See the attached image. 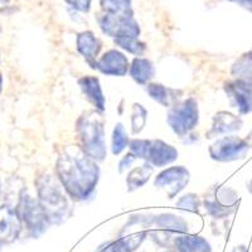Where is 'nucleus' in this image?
<instances>
[{
  "instance_id": "12",
  "label": "nucleus",
  "mask_w": 252,
  "mask_h": 252,
  "mask_svg": "<svg viewBox=\"0 0 252 252\" xmlns=\"http://www.w3.org/2000/svg\"><path fill=\"white\" fill-rule=\"evenodd\" d=\"M129 68L130 64L127 57L118 49H110L106 53H103L101 57H98L96 63V69L106 76L123 77L129 72Z\"/></svg>"
},
{
  "instance_id": "19",
  "label": "nucleus",
  "mask_w": 252,
  "mask_h": 252,
  "mask_svg": "<svg viewBox=\"0 0 252 252\" xmlns=\"http://www.w3.org/2000/svg\"><path fill=\"white\" fill-rule=\"evenodd\" d=\"M175 252H211V245L201 236L182 235L174 238Z\"/></svg>"
},
{
  "instance_id": "18",
  "label": "nucleus",
  "mask_w": 252,
  "mask_h": 252,
  "mask_svg": "<svg viewBox=\"0 0 252 252\" xmlns=\"http://www.w3.org/2000/svg\"><path fill=\"white\" fill-rule=\"evenodd\" d=\"M129 73L135 82L144 86L148 85L155 76V67L148 58L136 57L130 64Z\"/></svg>"
},
{
  "instance_id": "2",
  "label": "nucleus",
  "mask_w": 252,
  "mask_h": 252,
  "mask_svg": "<svg viewBox=\"0 0 252 252\" xmlns=\"http://www.w3.org/2000/svg\"><path fill=\"white\" fill-rule=\"evenodd\" d=\"M38 201L43 207L51 224H60L68 218L71 206L64 187L61 184L57 175L49 173L38 177L37 182Z\"/></svg>"
},
{
  "instance_id": "7",
  "label": "nucleus",
  "mask_w": 252,
  "mask_h": 252,
  "mask_svg": "<svg viewBox=\"0 0 252 252\" xmlns=\"http://www.w3.org/2000/svg\"><path fill=\"white\" fill-rule=\"evenodd\" d=\"M250 145L247 144L246 139L240 136L229 135L218 139L217 141L209 146V157L213 160L220 161V163H229V161L240 160L247 155Z\"/></svg>"
},
{
  "instance_id": "21",
  "label": "nucleus",
  "mask_w": 252,
  "mask_h": 252,
  "mask_svg": "<svg viewBox=\"0 0 252 252\" xmlns=\"http://www.w3.org/2000/svg\"><path fill=\"white\" fill-rule=\"evenodd\" d=\"M153 170H154V166L149 163H145L144 165L134 168L126 178L127 190L134 192L136 189H140L145 183H148V181H149L153 174Z\"/></svg>"
},
{
  "instance_id": "25",
  "label": "nucleus",
  "mask_w": 252,
  "mask_h": 252,
  "mask_svg": "<svg viewBox=\"0 0 252 252\" xmlns=\"http://www.w3.org/2000/svg\"><path fill=\"white\" fill-rule=\"evenodd\" d=\"M114 42L121 49L138 57L143 56L146 51V44L139 40L138 38H119V39H114Z\"/></svg>"
},
{
  "instance_id": "37",
  "label": "nucleus",
  "mask_w": 252,
  "mask_h": 252,
  "mask_svg": "<svg viewBox=\"0 0 252 252\" xmlns=\"http://www.w3.org/2000/svg\"><path fill=\"white\" fill-rule=\"evenodd\" d=\"M0 195H1V187H0Z\"/></svg>"
},
{
  "instance_id": "26",
  "label": "nucleus",
  "mask_w": 252,
  "mask_h": 252,
  "mask_svg": "<svg viewBox=\"0 0 252 252\" xmlns=\"http://www.w3.org/2000/svg\"><path fill=\"white\" fill-rule=\"evenodd\" d=\"M148 236V231L144 229L140 232H135L130 236H125V237L119 238V244H120L123 252H134L135 250H138L139 246L143 244V241Z\"/></svg>"
},
{
  "instance_id": "29",
  "label": "nucleus",
  "mask_w": 252,
  "mask_h": 252,
  "mask_svg": "<svg viewBox=\"0 0 252 252\" xmlns=\"http://www.w3.org/2000/svg\"><path fill=\"white\" fill-rule=\"evenodd\" d=\"M68 5H71L72 8L78 10V12L87 13L91 8L92 0H64Z\"/></svg>"
},
{
  "instance_id": "6",
  "label": "nucleus",
  "mask_w": 252,
  "mask_h": 252,
  "mask_svg": "<svg viewBox=\"0 0 252 252\" xmlns=\"http://www.w3.org/2000/svg\"><path fill=\"white\" fill-rule=\"evenodd\" d=\"M240 198L231 187H216L212 194L206 197L203 204L207 213L215 220H222L235 212Z\"/></svg>"
},
{
  "instance_id": "16",
  "label": "nucleus",
  "mask_w": 252,
  "mask_h": 252,
  "mask_svg": "<svg viewBox=\"0 0 252 252\" xmlns=\"http://www.w3.org/2000/svg\"><path fill=\"white\" fill-rule=\"evenodd\" d=\"M242 119L227 111H220L213 116L212 126L207 132V138H216L220 135L238 131L242 127Z\"/></svg>"
},
{
  "instance_id": "28",
  "label": "nucleus",
  "mask_w": 252,
  "mask_h": 252,
  "mask_svg": "<svg viewBox=\"0 0 252 252\" xmlns=\"http://www.w3.org/2000/svg\"><path fill=\"white\" fill-rule=\"evenodd\" d=\"M177 207L184 209V211H188V212L197 213L199 211V207H201V199L198 198L197 194L188 193L177 202Z\"/></svg>"
},
{
  "instance_id": "35",
  "label": "nucleus",
  "mask_w": 252,
  "mask_h": 252,
  "mask_svg": "<svg viewBox=\"0 0 252 252\" xmlns=\"http://www.w3.org/2000/svg\"><path fill=\"white\" fill-rule=\"evenodd\" d=\"M247 189H249V192L252 194V179L247 183Z\"/></svg>"
},
{
  "instance_id": "8",
  "label": "nucleus",
  "mask_w": 252,
  "mask_h": 252,
  "mask_svg": "<svg viewBox=\"0 0 252 252\" xmlns=\"http://www.w3.org/2000/svg\"><path fill=\"white\" fill-rule=\"evenodd\" d=\"M97 20L101 31L114 39L139 38L140 35V27L134 17H118V15L103 13Z\"/></svg>"
},
{
  "instance_id": "9",
  "label": "nucleus",
  "mask_w": 252,
  "mask_h": 252,
  "mask_svg": "<svg viewBox=\"0 0 252 252\" xmlns=\"http://www.w3.org/2000/svg\"><path fill=\"white\" fill-rule=\"evenodd\" d=\"M190 174L182 165L170 166L157 175L154 181L155 188L163 189L169 199L177 197L189 183Z\"/></svg>"
},
{
  "instance_id": "17",
  "label": "nucleus",
  "mask_w": 252,
  "mask_h": 252,
  "mask_svg": "<svg viewBox=\"0 0 252 252\" xmlns=\"http://www.w3.org/2000/svg\"><path fill=\"white\" fill-rule=\"evenodd\" d=\"M146 92L150 97L164 107H173L181 100L183 91L177 89H170L161 83H148Z\"/></svg>"
},
{
  "instance_id": "13",
  "label": "nucleus",
  "mask_w": 252,
  "mask_h": 252,
  "mask_svg": "<svg viewBox=\"0 0 252 252\" xmlns=\"http://www.w3.org/2000/svg\"><path fill=\"white\" fill-rule=\"evenodd\" d=\"M178 159V150L163 140H150L146 152V163L157 168L169 165Z\"/></svg>"
},
{
  "instance_id": "4",
  "label": "nucleus",
  "mask_w": 252,
  "mask_h": 252,
  "mask_svg": "<svg viewBox=\"0 0 252 252\" xmlns=\"http://www.w3.org/2000/svg\"><path fill=\"white\" fill-rule=\"evenodd\" d=\"M17 211L32 238L40 237L51 226L38 198H33L24 190L19 197Z\"/></svg>"
},
{
  "instance_id": "27",
  "label": "nucleus",
  "mask_w": 252,
  "mask_h": 252,
  "mask_svg": "<svg viewBox=\"0 0 252 252\" xmlns=\"http://www.w3.org/2000/svg\"><path fill=\"white\" fill-rule=\"evenodd\" d=\"M146 119H148V111L145 107L140 103H134L132 105V114H131V131L132 134L136 135L144 129Z\"/></svg>"
},
{
  "instance_id": "34",
  "label": "nucleus",
  "mask_w": 252,
  "mask_h": 252,
  "mask_svg": "<svg viewBox=\"0 0 252 252\" xmlns=\"http://www.w3.org/2000/svg\"><path fill=\"white\" fill-rule=\"evenodd\" d=\"M246 141H247V144H249L250 146H252V130H251V132H250V134L247 135Z\"/></svg>"
},
{
  "instance_id": "30",
  "label": "nucleus",
  "mask_w": 252,
  "mask_h": 252,
  "mask_svg": "<svg viewBox=\"0 0 252 252\" xmlns=\"http://www.w3.org/2000/svg\"><path fill=\"white\" fill-rule=\"evenodd\" d=\"M97 252H123V249H121L119 241H111V242H107L98 247Z\"/></svg>"
},
{
  "instance_id": "15",
  "label": "nucleus",
  "mask_w": 252,
  "mask_h": 252,
  "mask_svg": "<svg viewBox=\"0 0 252 252\" xmlns=\"http://www.w3.org/2000/svg\"><path fill=\"white\" fill-rule=\"evenodd\" d=\"M102 43L92 32H82L77 35V51L85 61L90 64V67L96 69L98 55H100Z\"/></svg>"
},
{
  "instance_id": "5",
  "label": "nucleus",
  "mask_w": 252,
  "mask_h": 252,
  "mask_svg": "<svg viewBox=\"0 0 252 252\" xmlns=\"http://www.w3.org/2000/svg\"><path fill=\"white\" fill-rule=\"evenodd\" d=\"M166 121L178 136H187L199 123V109L197 100L194 97H189L170 107Z\"/></svg>"
},
{
  "instance_id": "10",
  "label": "nucleus",
  "mask_w": 252,
  "mask_h": 252,
  "mask_svg": "<svg viewBox=\"0 0 252 252\" xmlns=\"http://www.w3.org/2000/svg\"><path fill=\"white\" fill-rule=\"evenodd\" d=\"M224 92L231 106L238 110L241 115L252 112V82L245 80H233L224 85Z\"/></svg>"
},
{
  "instance_id": "3",
  "label": "nucleus",
  "mask_w": 252,
  "mask_h": 252,
  "mask_svg": "<svg viewBox=\"0 0 252 252\" xmlns=\"http://www.w3.org/2000/svg\"><path fill=\"white\" fill-rule=\"evenodd\" d=\"M76 131L80 140V148L94 160L103 161L107 157L105 126L102 114L98 111H86L78 118Z\"/></svg>"
},
{
  "instance_id": "22",
  "label": "nucleus",
  "mask_w": 252,
  "mask_h": 252,
  "mask_svg": "<svg viewBox=\"0 0 252 252\" xmlns=\"http://www.w3.org/2000/svg\"><path fill=\"white\" fill-rule=\"evenodd\" d=\"M103 13L118 17H134L131 0H100Z\"/></svg>"
},
{
  "instance_id": "14",
  "label": "nucleus",
  "mask_w": 252,
  "mask_h": 252,
  "mask_svg": "<svg viewBox=\"0 0 252 252\" xmlns=\"http://www.w3.org/2000/svg\"><path fill=\"white\" fill-rule=\"evenodd\" d=\"M78 86L94 110L103 114L106 109V100L101 89L100 80L94 76H83L78 80Z\"/></svg>"
},
{
  "instance_id": "36",
  "label": "nucleus",
  "mask_w": 252,
  "mask_h": 252,
  "mask_svg": "<svg viewBox=\"0 0 252 252\" xmlns=\"http://www.w3.org/2000/svg\"><path fill=\"white\" fill-rule=\"evenodd\" d=\"M8 3V0H0V4H5Z\"/></svg>"
},
{
  "instance_id": "24",
  "label": "nucleus",
  "mask_w": 252,
  "mask_h": 252,
  "mask_svg": "<svg viewBox=\"0 0 252 252\" xmlns=\"http://www.w3.org/2000/svg\"><path fill=\"white\" fill-rule=\"evenodd\" d=\"M130 138L125 127L121 123L115 125V129L112 131V140H111V152L114 155H120L126 148L130 145Z\"/></svg>"
},
{
  "instance_id": "33",
  "label": "nucleus",
  "mask_w": 252,
  "mask_h": 252,
  "mask_svg": "<svg viewBox=\"0 0 252 252\" xmlns=\"http://www.w3.org/2000/svg\"><path fill=\"white\" fill-rule=\"evenodd\" d=\"M232 252H249V250H247V247L245 245H238V246L233 247Z\"/></svg>"
},
{
  "instance_id": "11",
  "label": "nucleus",
  "mask_w": 252,
  "mask_h": 252,
  "mask_svg": "<svg viewBox=\"0 0 252 252\" xmlns=\"http://www.w3.org/2000/svg\"><path fill=\"white\" fill-rule=\"evenodd\" d=\"M23 222L17 208L8 204L0 207V245L13 244L19 238Z\"/></svg>"
},
{
  "instance_id": "23",
  "label": "nucleus",
  "mask_w": 252,
  "mask_h": 252,
  "mask_svg": "<svg viewBox=\"0 0 252 252\" xmlns=\"http://www.w3.org/2000/svg\"><path fill=\"white\" fill-rule=\"evenodd\" d=\"M231 73L236 80H245L252 82V49L236 61Z\"/></svg>"
},
{
  "instance_id": "20",
  "label": "nucleus",
  "mask_w": 252,
  "mask_h": 252,
  "mask_svg": "<svg viewBox=\"0 0 252 252\" xmlns=\"http://www.w3.org/2000/svg\"><path fill=\"white\" fill-rule=\"evenodd\" d=\"M157 227L161 231L170 233H187L188 232V223L179 216L175 215H160L152 220Z\"/></svg>"
},
{
  "instance_id": "32",
  "label": "nucleus",
  "mask_w": 252,
  "mask_h": 252,
  "mask_svg": "<svg viewBox=\"0 0 252 252\" xmlns=\"http://www.w3.org/2000/svg\"><path fill=\"white\" fill-rule=\"evenodd\" d=\"M228 1L236 3L237 5L242 6L244 9L249 10L250 13H252V0H228Z\"/></svg>"
},
{
  "instance_id": "31",
  "label": "nucleus",
  "mask_w": 252,
  "mask_h": 252,
  "mask_svg": "<svg viewBox=\"0 0 252 252\" xmlns=\"http://www.w3.org/2000/svg\"><path fill=\"white\" fill-rule=\"evenodd\" d=\"M135 160H136V158H135L134 155L130 154V153L129 154H126L125 157L123 158V160L120 161V164H119V172L124 173L126 169H129Z\"/></svg>"
},
{
  "instance_id": "1",
  "label": "nucleus",
  "mask_w": 252,
  "mask_h": 252,
  "mask_svg": "<svg viewBox=\"0 0 252 252\" xmlns=\"http://www.w3.org/2000/svg\"><path fill=\"white\" fill-rule=\"evenodd\" d=\"M56 175L73 201H87L100 179L97 161L83 153L80 146H67L60 153Z\"/></svg>"
}]
</instances>
